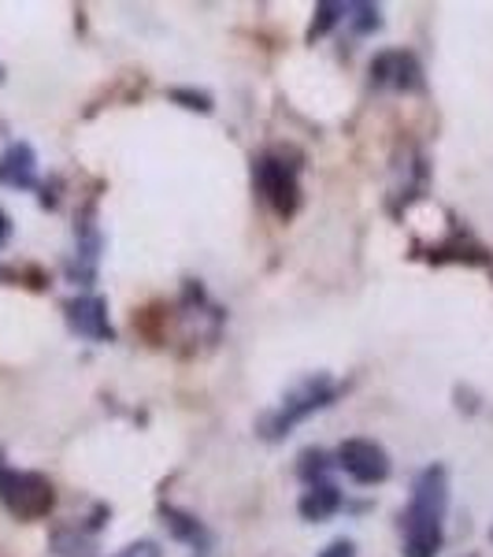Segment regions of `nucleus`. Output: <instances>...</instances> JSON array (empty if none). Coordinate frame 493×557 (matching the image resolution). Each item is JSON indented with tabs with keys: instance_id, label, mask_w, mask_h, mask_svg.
Returning <instances> with one entry per match:
<instances>
[{
	"instance_id": "17",
	"label": "nucleus",
	"mask_w": 493,
	"mask_h": 557,
	"mask_svg": "<svg viewBox=\"0 0 493 557\" xmlns=\"http://www.w3.org/2000/svg\"><path fill=\"white\" fill-rule=\"evenodd\" d=\"M119 557H160V546L152 539H141V543H130L127 550H119Z\"/></svg>"
},
{
	"instance_id": "18",
	"label": "nucleus",
	"mask_w": 493,
	"mask_h": 557,
	"mask_svg": "<svg viewBox=\"0 0 493 557\" xmlns=\"http://www.w3.org/2000/svg\"><path fill=\"white\" fill-rule=\"evenodd\" d=\"M316 557H356V546L349 543V539H334V543H330L327 550L316 554Z\"/></svg>"
},
{
	"instance_id": "16",
	"label": "nucleus",
	"mask_w": 493,
	"mask_h": 557,
	"mask_svg": "<svg viewBox=\"0 0 493 557\" xmlns=\"http://www.w3.org/2000/svg\"><path fill=\"white\" fill-rule=\"evenodd\" d=\"M56 550L64 557H93V546L78 532H56Z\"/></svg>"
},
{
	"instance_id": "6",
	"label": "nucleus",
	"mask_w": 493,
	"mask_h": 557,
	"mask_svg": "<svg viewBox=\"0 0 493 557\" xmlns=\"http://www.w3.org/2000/svg\"><path fill=\"white\" fill-rule=\"evenodd\" d=\"M371 83L416 94V89H424V67H419V60L412 57V52L390 49V52H379V57L371 60Z\"/></svg>"
},
{
	"instance_id": "14",
	"label": "nucleus",
	"mask_w": 493,
	"mask_h": 557,
	"mask_svg": "<svg viewBox=\"0 0 493 557\" xmlns=\"http://www.w3.org/2000/svg\"><path fill=\"white\" fill-rule=\"evenodd\" d=\"M345 20L356 34H375L382 26V15L375 4H345Z\"/></svg>"
},
{
	"instance_id": "8",
	"label": "nucleus",
	"mask_w": 493,
	"mask_h": 557,
	"mask_svg": "<svg viewBox=\"0 0 493 557\" xmlns=\"http://www.w3.org/2000/svg\"><path fill=\"white\" fill-rule=\"evenodd\" d=\"M0 186L12 190H34L38 186V157L26 141H15L0 152Z\"/></svg>"
},
{
	"instance_id": "15",
	"label": "nucleus",
	"mask_w": 493,
	"mask_h": 557,
	"mask_svg": "<svg viewBox=\"0 0 493 557\" xmlns=\"http://www.w3.org/2000/svg\"><path fill=\"white\" fill-rule=\"evenodd\" d=\"M172 97L175 104H182V108H190V112H201V115H208L212 112V97L204 94V89H186V86H178V89H172Z\"/></svg>"
},
{
	"instance_id": "5",
	"label": "nucleus",
	"mask_w": 493,
	"mask_h": 557,
	"mask_svg": "<svg viewBox=\"0 0 493 557\" xmlns=\"http://www.w3.org/2000/svg\"><path fill=\"white\" fill-rule=\"evenodd\" d=\"M445 509H450V472L442 465H430L416 475L412 483V498H408V509L405 517H416V520H442Z\"/></svg>"
},
{
	"instance_id": "7",
	"label": "nucleus",
	"mask_w": 493,
	"mask_h": 557,
	"mask_svg": "<svg viewBox=\"0 0 493 557\" xmlns=\"http://www.w3.org/2000/svg\"><path fill=\"white\" fill-rule=\"evenodd\" d=\"M64 312H67V323L75 335L93 338V343H112L115 338L112 320H108V301L97 298V294H83V298L67 301Z\"/></svg>"
},
{
	"instance_id": "20",
	"label": "nucleus",
	"mask_w": 493,
	"mask_h": 557,
	"mask_svg": "<svg viewBox=\"0 0 493 557\" xmlns=\"http://www.w3.org/2000/svg\"><path fill=\"white\" fill-rule=\"evenodd\" d=\"M0 83H4V67H0Z\"/></svg>"
},
{
	"instance_id": "12",
	"label": "nucleus",
	"mask_w": 493,
	"mask_h": 557,
	"mask_svg": "<svg viewBox=\"0 0 493 557\" xmlns=\"http://www.w3.org/2000/svg\"><path fill=\"white\" fill-rule=\"evenodd\" d=\"M330 465H334V461H330V457L323 454V450H304V454L298 457V475L312 487V483H323V480H327Z\"/></svg>"
},
{
	"instance_id": "3",
	"label": "nucleus",
	"mask_w": 493,
	"mask_h": 557,
	"mask_svg": "<svg viewBox=\"0 0 493 557\" xmlns=\"http://www.w3.org/2000/svg\"><path fill=\"white\" fill-rule=\"evenodd\" d=\"M253 178H256V190L264 194V201L271 205V212L279 215V220H293V215H298L301 183H298L293 164H286L279 157H260L253 168Z\"/></svg>"
},
{
	"instance_id": "1",
	"label": "nucleus",
	"mask_w": 493,
	"mask_h": 557,
	"mask_svg": "<svg viewBox=\"0 0 493 557\" xmlns=\"http://www.w3.org/2000/svg\"><path fill=\"white\" fill-rule=\"evenodd\" d=\"M334 394H338V386H334V380H330L327 372H316V375H308V380H301L282 398L279 412H271V417H267L264 435L267 438L290 435V428H298L301 420L312 417V412H319L323 406H330V401H334Z\"/></svg>"
},
{
	"instance_id": "4",
	"label": "nucleus",
	"mask_w": 493,
	"mask_h": 557,
	"mask_svg": "<svg viewBox=\"0 0 493 557\" xmlns=\"http://www.w3.org/2000/svg\"><path fill=\"white\" fill-rule=\"evenodd\" d=\"M338 469H342L349 480L361 483V487H375V483H382L390 475V454L382 450L375 438H345L342 446H338Z\"/></svg>"
},
{
	"instance_id": "11",
	"label": "nucleus",
	"mask_w": 493,
	"mask_h": 557,
	"mask_svg": "<svg viewBox=\"0 0 493 557\" xmlns=\"http://www.w3.org/2000/svg\"><path fill=\"white\" fill-rule=\"evenodd\" d=\"M160 517H164L167 532L175 539H182V543L197 546V550L208 543V532H204V524L193 513H182V509H175V506H160Z\"/></svg>"
},
{
	"instance_id": "2",
	"label": "nucleus",
	"mask_w": 493,
	"mask_h": 557,
	"mask_svg": "<svg viewBox=\"0 0 493 557\" xmlns=\"http://www.w3.org/2000/svg\"><path fill=\"white\" fill-rule=\"evenodd\" d=\"M0 502L8 506V513H15L20 520H41L56 506V491L38 472L0 469Z\"/></svg>"
},
{
	"instance_id": "9",
	"label": "nucleus",
	"mask_w": 493,
	"mask_h": 557,
	"mask_svg": "<svg viewBox=\"0 0 493 557\" xmlns=\"http://www.w3.org/2000/svg\"><path fill=\"white\" fill-rule=\"evenodd\" d=\"M405 520V554L408 557H438L445 543L442 520H416V517H401Z\"/></svg>"
},
{
	"instance_id": "13",
	"label": "nucleus",
	"mask_w": 493,
	"mask_h": 557,
	"mask_svg": "<svg viewBox=\"0 0 493 557\" xmlns=\"http://www.w3.org/2000/svg\"><path fill=\"white\" fill-rule=\"evenodd\" d=\"M345 20V4H334V0H323V4H316V20H312L308 26V41H319L323 34L330 30L334 23Z\"/></svg>"
},
{
	"instance_id": "19",
	"label": "nucleus",
	"mask_w": 493,
	"mask_h": 557,
	"mask_svg": "<svg viewBox=\"0 0 493 557\" xmlns=\"http://www.w3.org/2000/svg\"><path fill=\"white\" fill-rule=\"evenodd\" d=\"M8 235H12V220H8V212L0 209V246L8 242Z\"/></svg>"
},
{
	"instance_id": "10",
	"label": "nucleus",
	"mask_w": 493,
	"mask_h": 557,
	"mask_svg": "<svg viewBox=\"0 0 493 557\" xmlns=\"http://www.w3.org/2000/svg\"><path fill=\"white\" fill-rule=\"evenodd\" d=\"M342 509V491L334 487L330 480H323V483H312L308 491L301 494V502H298V513L304 520H312V524H319V520H330Z\"/></svg>"
}]
</instances>
